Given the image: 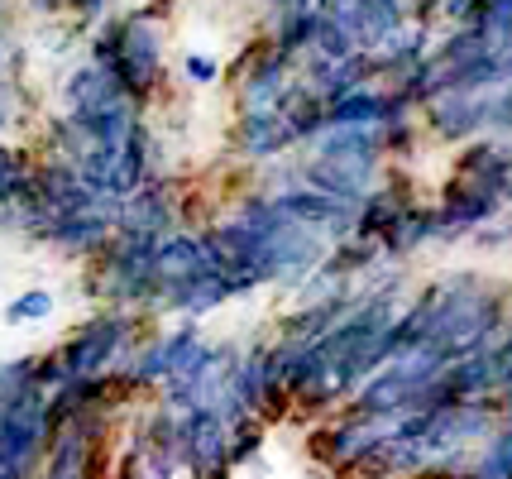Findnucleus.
Returning <instances> with one entry per match:
<instances>
[{
    "mask_svg": "<svg viewBox=\"0 0 512 479\" xmlns=\"http://www.w3.org/2000/svg\"><path fill=\"white\" fill-rule=\"evenodd\" d=\"M163 10L139 5L125 15H106L91 34V63L106 68L139 106H149L163 87Z\"/></svg>",
    "mask_w": 512,
    "mask_h": 479,
    "instance_id": "nucleus-1",
    "label": "nucleus"
},
{
    "mask_svg": "<svg viewBox=\"0 0 512 479\" xmlns=\"http://www.w3.org/2000/svg\"><path fill=\"white\" fill-rule=\"evenodd\" d=\"M149 317L144 312H125V307H101L91 312L82 326H72V336L58 350L67 379H87V374H111L130 360V350L139 345Z\"/></svg>",
    "mask_w": 512,
    "mask_h": 479,
    "instance_id": "nucleus-2",
    "label": "nucleus"
},
{
    "mask_svg": "<svg viewBox=\"0 0 512 479\" xmlns=\"http://www.w3.org/2000/svg\"><path fill=\"white\" fill-rule=\"evenodd\" d=\"M115 412L91 408L53 427L44 465L34 479H106V446H111Z\"/></svg>",
    "mask_w": 512,
    "mask_h": 479,
    "instance_id": "nucleus-3",
    "label": "nucleus"
},
{
    "mask_svg": "<svg viewBox=\"0 0 512 479\" xmlns=\"http://www.w3.org/2000/svg\"><path fill=\"white\" fill-rule=\"evenodd\" d=\"M292 58H283L273 44H254L245 48L240 68H235V96H240V111H273L292 87Z\"/></svg>",
    "mask_w": 512,
    "mask_h": 479,
    "instance_id": "nucleus-4",
    "label": "nucleus"
},
{
    "mask_svg": "<svg viewBox=\"0 0 512 479\" xmlns=\"http://www.w3.org/2000/svg\"><path fill=\"white\" fill-rule=\"evenodd\" d=\"M393 422H398V417H379V412L350 408V417H340L335 427H326V432L316 436V456L326 460L331 470H359V460L393 432Z\"/></svg>",
    "mask_w": 512,
    "mask_h": 479,
    "instance_id": "nucleus-5",
    "label": "nucleus"
},
{
    "mask_svg": "<svg viewBox=\"0 0 512 479\" xmlns=\"http://www.w3.org/2000/svg\"><path fill=\"white\" fill-rule=\"evenodd\" d=\"M225 441H230V427H225L211 408L182 412V470H187V479L230 475Z\"/></svg>",
    "mask_w": 512,
    "mask_h": 479,
    "instance_id": "nucleus-6",
    "label": "nucleus"
},
{
    "mask_svg": "<svg viewBox=\"0 0 512 479\" xmlns=\"http://www.w3.org/2000/svg\"><path fill=\"white\" fill-rule=\"evenodd\" d=\"M115 226L139 230V235H168V230H178L182 226V206H178V187H173V178H149V183L134 187L130 197H120Z\"/></svg>",
    "mask_w": 512,
    "mask_h": 479,
    "instance_id": "nucleus-7",
    "label": "nucleus"
},
{
    "mask_svg": "<svg viewBox=\"0 0 512 479\" xmlns=\"http://www.w3.org/2000/svg\"><path fill=\"white\" fill-rule=\"evenodd\" d=\"M292 144H302V139L292 130V120L283 115V106H273V111H240V120H235V149L249 163L278 159Z\"/></svg>",
    "mask_w": 512,
    "mask_h": 479,
    "instance_id": "nucleus-8",
    "label": "nucleus"
},
{
    "mask_svg": "<svg viewBox=\"0 0 512 479\" xmlns=\"http://www.w3.org/2000/svg\"><path fill=\"white\" fill-rule=\"evenodd\" d=\"M498 206H503L498 192H484V187L460 183V178H455V187L441 197V206H431V211H436V235H441V240H455L460 230L484 226Z\"/></svg>",
    "mask_w": 512,
    "mask_h": 479,
    "instance_id": "nucleus-9",
    "label": "nucleus"
},
{
    "mask_svg": "<svg viewBox=\"0 0 512 479\" xmlns=\"http://www.w3.org/2000/svg\"><path fill=\"white\" fill-rule=\"evenodd\" d=\"M120 96H130V92H120V82L106 68H96L91 58L63 77V111H72V115H91V111H101V106H111V101H120Z\"/></svg>",
    "mask_w": 512,
    "mask_h": 479,
    "instance_id": "nucleus-10",
    "label": "nucleus"
},
{
    "mask_svg": "<svg viewBox=\"0 0 512 479\" xmlns=\"http://www.w3.org/2000/svg\"><path fill=\"white\" fill-rule=\"evenodd\" d=\"M455 178L460 183H474L484 192H508V178H512V154L503 139H489V144H469L460 163H455Z\"/></svg>",
    "mask_w": 512,
    "mask_h": 479,
    "instance_id": "nucleus-11",
    "label": "nucleus"
},
{
    "mask_svg": "<svg viewBox=\"0 0 512 479\" xmlns=\"http://www.w3.org/2000/svg\"><path fill=\"white\" fill-rule=\"evenodd\" d=\"M426 240H436V211L407 202L398 216H393V226L379 235V250L388 254V259H398V254H412L417 245H426Z\"/></svg>",
    "mask_w": 512,
    "mask_h": 479,
    "instance_id": "nucleus-12",
    "label": "nucleus"
},
{
    "mask_svg": "<svg viewBox=\"0 0 512 479\" xmlns=\"http://www.w3.org/2000/svg\"><path fill=\"white\" fill-rule=\"evenodd\" d=\"M460 479H512V422L508 417L479 441V451L465 460V475Z\"/></svg>",
    "mask_w": 512,
    "mask_h": 479,
    "instance_id": "nucleus-13",
    "label": "nucleus"
},
{
    "mask_svg": "<svg viewBox=\"0 0 512 479\" xmlns=\"http://www.w3.org/2000/svg\"><path fill=\"white\" fill-rule=\"evenodd\" d=\"M34 202V159L0 139V211Z\"/></svg>",
    "mask_w": 512,
    "mask_h": 479,
    "instance_id": "nucleus-14",
    "label": "nucleus"
},
{
    "mask_svg": "<svg viewBox=\"0 0 512 479\" xmlns=\"http://www.w3.org/2000/svg\"><path fill=\"white\" fill-rule=\"evenodd\" d=\"M53 307H58V302H53L48 288H24L20 297H10V302H5V312H0V317H5V326H34V321L53 317Z\"/></svg>",
    "mask_w": 512,
    "mask_h": 479,
    "instance_id": "nucleus-15",
    "label": "nucleus"
},
{
    "mask_svg": "<svg viewBox=\"0 0 512 479\" xmlns=\"http://www.w3.org/2000/svg\"><path fill=\"white\" fill-rule=\"evenodd\" d=\"M182 72H187V82H197V87H211V82L221 77V63H216L211 53H187V58H182Z\"/></svg>",
    "mask_w": 512,
    "mask_h": 479,
    "instance_id": "nucleus-16",
    "label": "nucleus"
},
{
    "mask_svg": "<svg viewBox=\"0 0 512 479\" xmlns=\"http://www.w3.org/2000/svg\"><path fill=\"white\" fill-rule=\"evenodd\" d=\"M431 5H441V15H450V20L465 24L469 15H474V5H479V0H431Z\"/></svg>",
    "mask_w": 512,
    "mask_h": 479,
    "instance_id": "nucleus-17",
    "label": "nucleus"
},
{
    "mask_svg": "<svg viewBox=\"0 0 512 479\" xmlns=\"http://www.w3.org/2000/svg\"><path fill=\"white\" fill-rule=\"evenodd\" d=\"M503 197H512V178H508V192H503Z\"/></svg>",
    "mask_w": 512,
    "mask_h": 479,
    "instance_id": "nucleus-18",
    "label": "nucleus"
}]
</instances>
